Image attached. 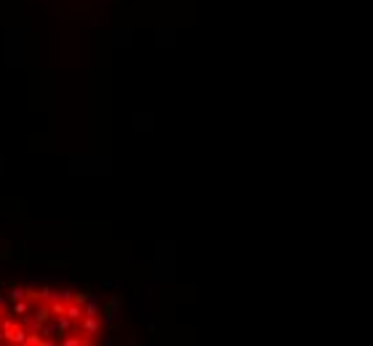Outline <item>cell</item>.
Returning <instances> with one entry per match:
<instances>
[{"mask_svg": "<svg viewBox=\"0 0 373 346\" xmlns=\"http://www.w3.org/2000/svg\"><path fill=\"white\" fill-rule=\"evenodd\" d=\"M80 330H83V336H86V338H93V341H96V336H99V333H101V320H99V317H83V320H80Z\"/></svg>", "mask_w": 373, "mask_h": 346, "instance_id": "obj_1", "label": "cell"}, {"mask_svg": "<svg viewBox=\"0 0 373 346\" xmlns=\"http://www.w3.org/2000/svg\"><path fill=\"white\" fill-rule=\"evenodd\" d=\"M27 336H30V330H27L24 325H19V328H14V330L8 333V344H16V346H27Z\"/></svg>", "mask_w": 373, "mask_h": 346, "instance_id": "obj_2", "label": "cell"}, {"mask_svg": "<svg viewBox=\"0 0 373 346\" xmlns=\"http://www.w3.org/2000/svg\"><path fill=\"white\" fill-rule=\"evenodd\" d=\"M32 306H35V301L32 298H19V301L14 304V309H11V314H16V317H27L32 311Z\"/></svg>", "mask_w": 373, "mask_h": 346, "instance_id": "obj_3", "label": "cell"}, {"mask_svg": "<svg viewBox=\"0 0 373 346\" xmlns=\"http://www.w3.org/2000/svg\"><path fill=\"white\" fill-rule=\"evenodd\" d=\"M83 311H86L88 317H101V306H99V301H96L93 296L88 298L86 304H83Z\"/></svg>", "mask_w": 373, "mask_h": 346, "instance_id": "obj_4", "label": "cell"}, {"mask_svg": "<svg viewBox=\"0 0 373 346\" xmlns=\"http://www.w3.org/2000/svg\"><path fill=\"white\" fill-rule=\"evenodd\" d=\"M64 311H67V301H61V298L51 301V314H54V317H61Z\"/></svg>", "mask_w": 373, "mask_h": 346, "instance_id": "obj_5", "label": "cell"}, {"mask_svg": "<svg viewBox=\"0 0 373 346\" xmlns=\"http://www.w3.org/2000/svg\"><path fill=\"white\" fill-rule=\"evenodd\" d=\"M27 346H43V333H30L27 336Z\"/></svg>", "mask_w": 373, "mask_h": 346, "instance_id": "obj_6", "label": "cell"}, {"mask_svg": "<svg viewBox=\"0 0 373 346\" xmlns=\"http://www.w3.org/2000/svg\"><path fill=\"white\" fill-rule=\"evenodd\" d=\"M19 298H27L24 288H11V301H19Z\"/></svg>", "mask_w": 373, "mask_h": 346, "instance_id": "obj_7", "label": "cell"}, {"mask_svg": "<svg viewBox=\"0 0 373 346\" xmlns=\"http://www.w3.org/2000/svg\"><path fill=\"white\" fill-rule=\"evenodd\" d=\"M3 306H5V301H3V296H0V311H3Z\"/></svg>", "mask_w": 373, "mask_h": 346, "instance_id": "obj_8", "label": "cell"}]
</instances>
